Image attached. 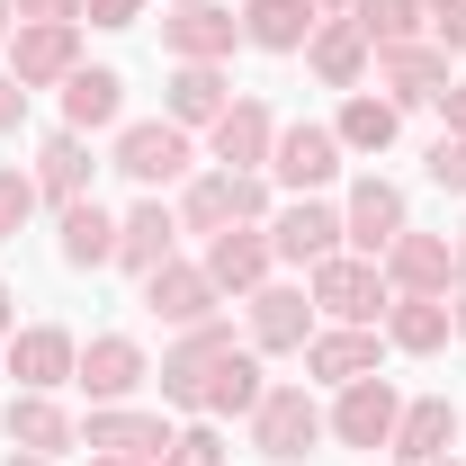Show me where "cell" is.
<instances>
[{
  "instance_id": "obj_46",
  "label": "cell",
  "mask_w": 466,
  "mask_h": 466,
  "mask_svg": "<svg viewBox=\"0 0 466 466\" xmlns=\"http://www.w3.org/2000/svg\"><path fill=\"white\" fill-rule=\"evenodd\" d=\"M0 323H9V296H0Z\"/></svg>"
},
{
  "instance_id": "obj_5",
  "label": "cell",
  "mask_w": 466,
  "mask_h": 466,
  "mask_svg": "<svg viewBox=\"0 0 466 466\" xmlns=\"http://www.w3.org/2000/svg\"><path fill=\"white\" fill-rule=\"evenodd\" d=\"M116 171L144 179V188H153V179H179L188 171V135H179V126H126V135H116Z\"/></svg>"
},
{
  "instance_id": "obj_2",
  "label": "cell",
  "mask_w": 466,
  "mask_h": 466,
  "mask_svg": "<svg viewBox=\"0 0 466 466\" xmlns=\"http://www.w3.org/2000/svg\"><path fill=\"white\" fill-rule=\"evenodd\" d=\"M395 421H404V412H395V386H386V377H359L341 395V412H332V431H341L350 449H395Z\"/></svg>"
},
{
  "instance_id": "obj_9",
  "label": "cell",
  "mask_w": 466,
  "mask_h": 466,
  "mask_svg": "<svg viewBox=\"0 0 466 466\" xmlns=\"http://www.w3.org/2000/svg\"><path fill=\"white\" fill-rule=\"evenodd\" d=\"M341 233L359 242V251H386V242L404 233V188H386V179H359V188H350Z\"/></svg>"
},
{
  "instance_id": "obj_44",
  "label": "cell",
  "mask_w": 466,
  "mask_h": 466,
  "mask_svg": "<svg viewBox=\"0 0 466 466\" xmlns=\"http://www.w3.org/2000/svg\"><path fill=\"white\" fill-rule=\"evenodd\" d=\"M90 466H144V458H90Z\"/></svg>"
},
{
  "instance_id": "obj_28",
  "label": "cell",
  "mask_w": 466,
  "mask_h": 466,
  "mask_svg": "<svg viewBox=\"0 0 466 466\" xmlns=\"http://www.w3.org/2000/svg\"><path fill=\"white\" fill-rule=\"evenodd\" d=\"M305 368L332 377V386H359V377L377 368V341H368V332H323V341L305 350Z\"/></svg>"
},
{
  "instance_id": "obj_16",
  "label": "cell",
  "mask_w": 466,
  "mask_h": 466,
  "mask_svg": "<svg viewBox=\"0 0 466 466\" xmlns=\"http://www.w3.org/2000/svg\"><path fill=\"white\" fill-rule=\"evenodd\" d=\"M162 36H171V55H179V63H216V55H233V36H242V27H233L225 9L188 0V9H179V18L162 27Z\"/></svg>"
},
{
  "instance_id": "obj_20",
  "label": "cell",
  "mask_w": 466,
  "mask_h": 466,
  "mask_svg": "<svg viewBox=\"0 0 466 466\" xmlns=\"http://www.w3.org/2000/svg\"><path fill=\"white\" fill-rule=\"evenodd\" d=\"M386 269H395L412 296H431V288H449L458 260H449V242H431V233H395V242H386Z\"/></svg>"
},
{
  "instance_id": "obj_7",
  "label": "cell",
  "mask_w": 466,
  "mask_h": 466,
  "mask_svg": "<svg viewBox=\"0 0 466 466\" xmlns=\"http://www.w3.org/2000/svg\"><path fill=\"white\" fill-rule=\"evenodd\" d=\"M260 207H269V188H260V179L251 171H216V179H198V188H188V225H242V216H260Z\"/></svg>"
},
{
  "instance_id": "obj_33",
  "label": "cell",
  "mask_w": 466,
  "mask_h": 466,
  "mask_svg": "<svg viewBox=\"0 0 466 466\" xmlns=\"http://www.w3.org/2000/svg\"><path fill=\"white\" fill-rule=\"evenodd\" d=\"M332 135H341L350 153H386V144H395V99H350Z\"/></svg>"
},
{
  "instance_id": "obj_36",
  "label": "cell",
  "mask_w": 466,
  "mask_h": 466,
  "mask_svg": "<svg viewBox=\"0 0 466 466\" xmlns=\"http://www.w3.org/2000/svg\"><path fill=\"white\" fill-rule=\"evenodd\" d=\"M27 207H36V179H27V171H0V233L27 225Z\"/></svg>"
},
{
  "instance_id": "obj_13",
  "label": "cell",
  "mask_w": 466,
  "mask_h": 466,
  "mask_svg": "<svg viewBox=\"0 0 466 466\" xmlns=\"http://www.w3.org/2000/svg\"><path fill=\"white\" fill-rule=\"evenodd\" d=\"M81 386H90L99 404H116V395H135V386H144V350L126 341V332H108V341H90V350H81Z\"/></svg>"
},
{
  "instance_id": "obj_23",
  "label": "cell",
  "mask_w": 466,
  "mask_h": 466,
  "mask_svg": "<svg viewBox=\"0 0 466 466\" xmlns=\"http://www.w3.org/2000/svg\"><path fill=\"white\" fill-rule=\"evenodd\" d=\"M171 216H162V207H135V216H126V225H116V260H126V269H144V279H153V269H162V260H171Z\"/></svg>"
},
{
  "instance_id": "obj_37",
  "label": "cell",
  "mask_w": 466,
  "mask_h": 466,
  "mask_svg": "<svg viewBox=\"0 0 466 466\" xmlns=\"http://www.w3.org/2000/svg\"><path fill=\"white\" fill-rule=\"evenodd\" d=\"M431 179L440 188H466V135H440L431 144Z\"/></svg>"
},
{
  "instance_id": "obj_8",
  "label": "cell",
  "mask_w": 466,
  "mask_h": 466,
  "mask_svg": "<svg viewBox=\"0 0 466 466\" xmlns=\"http://www.w3.org/2000/svg\"><path fill=\"white\" fill-rule=\"evenodd\" d=\"M377 81L395 90V108L404 99H440L449 90V55L440 46H377Z\"/></svg>"
},
{
  "instance_id": "obj_45",
  "label": "cell",
  "mask_w": 466,
  "mask_h": 466,
  "mask_svg": "<svg viewBox=\"0 0 466 466\" xmlns=\"http://www.w3.org/2000/svg\"><path fill=\"white\" fill-rule=\"evenodd\" d=\"M449 260H458V269H466V242H458V251H449Z\"/></svg>"
},
{
  "instance_id": "obj_51",
  "label": "cell",
  "mask_w": 466,
  "mask_h": 466,
  "mask_svg": "<svg viewBox=\"0 0 466 466\" xmlns=\"http://www.w3.org/2000/svg\"><path fill=\"white\" fill-rule=\"evenodd\" d=\"M440 466H449V458H440Z\"/></svg>"
},
{
  "instance_id": "obj_38",
  "label": "cell",
  "mask_w": 466,
  "mask_h": 466,
  "mask_svg": "<svg viewBox=\"0 0 466 466\" xmlns=\"http://www.w3.org/2000/svg\"><path fill=\"white\" fill-rule=\"evenodd\" d=\"M144 0H90V27H135Z\"/></svg>"
},
{
  "instance_id": "obj_4",
  "label": "cell",
  "mask_w": 466,
  "mask_h": 466,
  "mask_svg": "<svg viewBox=\"0 0 466 466\" xmlns=\"http://www.w3.org/2000/svg\"><path fill=\"white\" fill-rule=\"evenodd\" d=\"M314 296L341 323H368V314H386V269H368V260H314Z\"/></svg>"
},
{
  "instance_id": "obj_49",
  "label": "cell",
  "mask_w": 466,
  "mask_h": 466,
  "mask_svg": "<svg viewBox=\"0 0 466 466\" xmlns=\"http://www.w3.org/2000/svg\"><path fill=\"white\" fill-rule=\"evenodd\" d=\"M0 9H9V0H0ZM0 27H9V18H0Z\"/></svg>"
},
{
  "instance_id": "obj_11",
  "label": "cell",
  "mask_w": 466,
  "mask_h": 466,
  "mask_svg": "<svg viewBox=\"0 0 466 466\" xmlns=\"http://www.w3.org/2000/svg\"><path fill=\"white\" fill-rule=\"evenodd\" d=\"M449 440H458V404H449V395H431V404H412L404 421H395V458L404 466H440Z\"/></svg>"
},
{
  "instance_id": "obj_50",
  "label": "cell",
  "mask_w": 466,
  "mask_h": 466,
  "mask_svg": "<svg viewBox=\"0 0 466 466\" xmlns=\"http://www.w3.org/2000/svg\"><path fill=\"white\" fill-rule=\"evenodd\" d=\"M314 9H332V0H314Z\"/></svg>"
},
{
  "instance_id": "obj_17",
  "label": "cell",
  "mask_w": 466,
  "mask_h": 466,
  "mask_svg": "<svg viewBox=\"0 0 466 466\" xmlns=\"http://www.w3.org/2000/svg\"><path fill=\"white\" fill-rule=\"evenodd\" d=\"M225 350H233L225 323H188V341L162 359V395H171V404H188V395H198V377H207V359H225Z\"/></svg>"
},
{
  "instance_id": "obj_19",
  "label": "cell",
  "mask_w": 466,
  "mask_h": 466,
  "mask_svg": "<svg viewBox=\"0 0 466 466\" xmlns=\"http://www.w3.org/2000/svg\"><path fill=\"white\" fill-rule=\"evenodd\" d=\"M9 72H18V81H55V72H72V18H36V27L9 46Z\"/></svg>"
},
{
  "instance_id": "obj_21",
  "label": "cell",
  "mask_w": 466,
  "mask_h": 466,
  "mask_svg": "<svg viewBox=\"0 0 466 466\" xmlns=\"http://www.w3.org/2000/svg\"><path fill=\"white\" fill-rule=\"evenodd\" d=\"M233 99H225V72L216 63H179V81H171V126H216Z\"/></svg>"
},
{
  "instance_id": "obj_6",
  "label": "cell",
  "mask_w": 466,
  "mask_h": 466,
  "mask_svg": "<svg viewBox=\"0 0 466 466\" xmlns=\"http://www.w3.org/2000/svg\"><path fill=\"white\" fill-rule=\"evenodd\" d=\"M260 359H242V350H225V359H207V377H198V395H188V412H260Z\"/></svg>"
},
{
  "instance_id": "obj_30",
  "label": "cell",
  "mask_w": 466,
  "mask_h": 466,
  "mask_svg": "<svg viewBox=\"0 0 466 466\" xmlns=\"http://www.w3.org/2000/svg\"><path fill=\"white\" fill-rule=\"evenodd\" d=\"M332 233H341L332 207H288V216H279V251H288V260H332Z\"/></svg>"
},
{
  "instance_id": "obj_47",
  "label": "cell",
  "mask_w": 466,
  "mask_h": 466,
  "mask_svg": "<svg viewBox=\"0 0 466 466\" xmlns=\"http://www.w3.org/2000/svg\"><path fill=\"white\" fill-rule=\"evenodd\" d=\"M440 9H466V0H440Z\"/></svg>"
},
{
  "instance_id": "obj_41",
  "label": "cell",
  "mask_w": 466,
  "mask_h": 466,
  "mask_svg": "<svg viewBox=\"0 0 466 466\" xmlns=\"http://www.w3.org/2000/svg\"><path fill=\"white\" fill-rule=\"evenodd\" d=\"M440 108H449V126H458V135H466V90H458V81L440 90Z\"/></svg>"
},
{
  "instance_id": "obj_14",
  "label": "cell",
  "mask_w": 466,
  "mask_h": 466,
  "mask_svg": "<svg viewBox=\"0 0 466 466\" xmlns=\"http://www.w3.org/2000/svg\"><path fill=\"white\" fill-rule=\"evenodd\" d=\"M116 108H126V81H116V72H63V126H72V135L116 126Z\"/></svg>"
},
{
  "instance_id": "obj_31",
  "label": "cell",
  "mask_w": 466,
  "mask_h": 466,
  "mask_svg": "<svg viewBox=\"0 0 466 466\" xmlns=\"http://www.w3.org/2000/svg\"><path fill=\"white\" fill-rule=\"evenodd\" d=\"M449 332H458V314H449L440 296H404V305H395V350H440Z\"/></svg>"
},
{
  "instance_id": "obj_43",
  "label": "cell",
  "mask_w": 466,
  "mask_h": 466,
  "mask_svg": "<svg viewBox=\"0 0 466 466\" xmlns=\"http://www.w3.org/2000/svg\"><path fill=\"white\" fill-rule=\"evenodd\" d=\"M9 466H55V458H27V449H18V458H9Z\"/></svg>"
},
{
  "instance_id": "obj_15",
  "label": "cell",
  "mask_w": 466,
  "mask_h": 466,
  "mask_svg": "<svg viewBox=\"0 0 466 466\" xmlns=\"http://www.w3.org/2000/svg\"><path fill=\"white\" fill-rule=\"evenodd\" d=\"M269 144H279V126H269L260 99H233V108L216 116V153H225V171H233V162H242V171H251V162H269Z\"/></svg>"
},
{
  "instance_id": "obj_39",
  "label": "cell",
  "mask_w": 466,
  "mask_h": 466,
  "mask_svg": "<svg viewBox=\"0 0 466 466\" xmlns=\"http://www.w3.org/2000/svg\"><path fill=\"white\" fill-rule=\"evenodd\" d=\"M18 116H27V81H18V72H9V81H0V135H9V126H18Z\"/></svg>"
},
{
  "instance_id": "obj_25",
  "label": "cell",
  "mask_w": 466,
  "mask_h": 466,
  "mask_svg": "<svg viewBox=\"0 0 466 466\" xmlns=\"http://www.w3.org/2000/svg\"><path fill=\"white\" fill-rule=\"evenodd\" d=\"M9 440H18L27 458H63V449H72V421H63L46 395H18V404H9Z\"/></svg>"
},
{
  "instance_id": "obj_3",
  "label": "cell",
  "mask_w": 466,
  "mask_h": 466,
  "mask_svg": "<svg viewBox=\"0 0 466 466\" xmlns=\"http://www.w3.org/2000/svg\"><path fill=\"white\" fill-rule=\"evenodd\" d=\"M269 171L288 179V188H323V179L341 171V135H332V126H288V135L269 144Z\"/></svg>"
},
{
  "instance_id": "obj_1",
  "label": "cell",
  "mask_w": 466,
  "mask_h": 466,
  "mask_svg": "<svg viewBox=\"0 0 466 466\" xmlns=\"http://www.w3.org/2000/svg\"><path fill=\"white\" fill-rule=\"evenodd\" d=\"M314 440H323V412H314V395H305V386H279V395H260V421H251V449H260V458H305V449H314Z\"/></svg>"
},
{
  "instance_id": "obj_18",
  "label": "cell",
  "mask_w": 466,
  "mask_h": 466,
  "mask_svg": "<svg viewBox=\"0 0 466 466\" xmlns=\"http://www.w3.org/2000/svg\"><path fill=\"white\" fill-rule=\"evenodd\" d=\"M242 36L269 46V55H296V46L314 36V0H251V9H242Z\"/></svg>"
},
{
  "instance_id": "obj_48",
  "label": "cell",
  "mask_w": 466,
  "mask_h": 466,
  "mask_svg": "<svg viewBox=\"0 0 466 466\" xmlns=\"http://www.w3.org/2000/svg\"><path fill=\"white\" fill-rule=\"evenodd\" d=\"M458 332H466V305H458Z\"/></svg>"
},
{
  "instance_id": "obj_27",
  "label": "cell",
  "mask_w": 466,
  "mask_h": 466,
  "mask_svg": "<svg viewBox=\"0 0 466 466\" xmlns=\"http://www.w3.org/2000/svg\"><path fill=\"white\" fill-rule=\"evenodd\" d=\"M251 341H260V350H296V341H305V296L260 288V296H251Z\"/></svg>"
},
{
  "instance_id": "obj_35",
  "label": "cell",
  "mask_w": 466,
  "mask_h": 466,
  "mask_svg": "<svg viewBox=\"0 0 466 466\" xmlns=\"http://www.w3.org/2000/svg\"><path fill=\"white\" fill-rule=\"evenodd\" d=\"M162 466H225V440L198 421V431H179V440H171V458H162Z\"/></svg>"
},
{
  "instance_id": "obj_22",
  "label": "cell",
  "mask_w": 466,
  "mask_h": 466,
  "mask_svg": "<svg viewBox=\"0 0 466 466\" xmlns=\"http://www.w3.org/2000/svg\"><path fill=\"white\" fill-rule=\"evenodd\" d=\"M90 449H108V458H153V466H162L171 440H162L153 412H99V421H90Z\"/></svg>"
},
{
  "instance_id": "obj_10",
  "label": "cell",
  "mask_w": 466,
  "mask_h": 466,
  "mask_svg": "<svg viewBox=\"0 0 466 466\" xmlns=\"http://www.w3.org/2000/svg\"><path fill=\"white\" fill-rule=\"evenodd\" d=\"M144 296H153L162 323H216V279H207V269H171V260H162V269L144 279Z\"/></svg>"
},
{
  "instance_id": "obj_12",
  "label": "cell",
  "mask_w": 466,
  "mask_h": 466,
  "mask_svg": "<svg viewBox=\"0 0 466 466\" xmlns=\"http://www.w3.org/2000/svg\"><path fill=\"white\" fill-rule=\"evenodd\" d=\"M9 368H18V386H63V377L81 368V350H72V332L36 323V332H18V341H9Z\"/></svg>"
},
{
  "instance_id": "obj_34",
  "label": "cell",
  "mask_w": 466,
  "mask_h": 466,
  "mask_svg": "<svg viewBox=\"0 0 466 466\" xmlns=\"http://www.w3.org/2000/svg\"><path fill=\"white\" fill-rule=\"evenodd\" d=\"M359 9H368L359 18L368 46H412V27H421V0H359Z\"/></svg>"
},
{
  "instance_id": "obj_24",
  "label": "cell",
  "mask_w": 466,
  "mask_h": 466,
  "mask_svg": "<svg viewBox=\"0 0 466 466\" xmlns=\"http://www.w3.org/2000/svg\"><path fill=\"white\" fill-rule=\"evenodd\" d=\"M63 260H72V269H99V260H116V225L90 207V198H72V207H63Z\"/></svg>"
},
{
  "instance_id": "obj_32",
  "label": "cell",
  "mask_w": 466,
  "mask_h": 466,
  "mask_svg": "<svg viewBox=\"0 0 466 466\" xmlns=\"http://www.w3.org/2000/svg\"><path fill=\"white\" fill-rule=\"evenodd\" d=\"M359 63H368V27H359V18H350V27H323V36H314V72H323L332 90H350V81H359Z\"/></svg>"
},
{
  "instance_id": "obj_26",
  "label": "cell",
  "mask_w": 466,
  "mask_h": 466,
  "mask_svg": "<svg viewBox=\"0 0 466 466\" xmlns=\"http://www.w3.org/2000/svg\"><path fill=\"white\" fill-rule=\"evenodd\" d=\"M36 188H46V198H63V207L90 188V153H81V135H72V126H63V135H46V153H36Z\"/></svg>"
},
{
  "instance_id": "obj_42",
  "label": "cell",
  "mask_w": 466,
  "mask_h": 466,
  "mask_svg": "<svg viewBox=\"0 0 466 466\" xmlns=\"http://www.w3.org/2000/svg\"><path fill=\"white\" fill-rule=\"evenodd\" d=\"M449 46H458V55H466V9H449Z\"/></svg>"
},
{
  "instance_id": "obj_29",
  "label": "cell",
  "mask_w": 466,
  "mask_h": 466,
  "mask_svg": "<svg viewBox=\"0 0 466 466\" xmlns=\"http://www.w3.org/2000/svg\"><path fill=\"white\" fill-rule=\"evenodd\" d=\"M260 269H269V242L260 233H216V251H207V279L216 288H260Z\"/></svg>"
},
{
  "instance_id": "obj_40",
  "label": "cell",
  "mask_w": 466,
  "mask_h": 466,
  "mask_svg": "<svg viewBox=\"0 0 466 466\" xmlns=\"http://www.w3.org/2000/svg\"><path fill=\"white\" fill-rule=\"evenodd\" d=\"M9 9H36V18H72L81 0H9Z\"/></svg>"
}]
</instances>
